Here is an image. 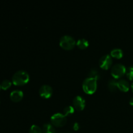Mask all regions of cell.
I'll return each mask as SVG.
<instances>
[{
  "label": "cell",
  "instance_id": "obj_4",
  "mask_svg": "<svg viewBox=\"0 0 133 133\" xmlns=\"http://www.w3.org/2000/svg\"><path fill=\"white\" fill-rule=\"evenodd\" d=\"M126 67L121 63H116L112 66L111 68V75L114 79L122 77L126 73Z\"/></svg>",
  "mask_w": 133,
  "mask_h": 133
},
{
  "label": "cell",
  "instance_id": "obj_10",
  "mask_svg": "<svg viewBox=\"0 0 133 133\" xmlns=\"http://www.w3.org/2000/svg\"><path fill=\"white\" fill-rule=\"evenodd\" d=\"M118 87L123 92H127L129 89V83L124 79H120L118 81Z\"/></svg>",
  "mask_w": 133,
  "mask_h": 133
},
{
  "label": "cell",
  "instance_id": "obj_22",
  "mask_svg": "<svg viewBox=\"0 0 133 133\" xmlns=\"http://www.w3.org/2000/svg\"><path fill=\"white\" fill-rule=\"evenodd\" d=\"M131 88H132V92H133V83H132V84H131Z\"/></svg>",
  "mask_w": 133,
  "mask_h": 133
},
{
  "label": "cell",
  "instance_id": "obj_15",
  "mask_svg": "<svg viewBox=\"0 0 133 133\" xmlns=\"http://www.w3.org/2000/svg\"><path fill=\"white\" fill-rule=\"evenodd\" d=\"M74 110H75V109H74V107L71 106V105H68V106H66L64 109L63 114L66 116L71 115V114H72L74 112Z\"/></svg>",
  "mask_w": 133,
  "mask_h": 133
},
{
  "label": "cell",
  "instance_id": "obj_9",
  "mask_svg": "<svg viewBox=\"0 0 133 133\" xmlns=\"http://www.w3.org/2000/svg\"><path fill=\"white\" fill-rule=\"evenodd\" d=\"M23 97V92L20 90H14L10 94V98L14 102H19Z\"/></svg>",
  "mask_w": 133,
  "mask_h": 133
},
{
  "label": "cell",
  "instance_id": "obj_16",
  "mask_svg": "<svg viewBox=\"0 0 133 133\" xmlns=\"http://www.w3.org/2000/svg\"><path fill=\"white\" fill-rule=\"evenodd\" d=\"M11 84L12 82L10 81V80H9V79H5V80H3L1 82L0 85H1V89L5 90L9 89V88L11 87Z\"/></svg>",
  "mask_w": 133,
  "mask_h": 133
},
{
  "label": "cell",
  "instance_id": "obj_13",
  "mask_svg": "<svg viewBox=\"0 0 133 133\" xmlns=\"http://www.w3.org/2000/svg\"><path fill=\"white\" fill-rule=\"evenodd\" d=\"M76 44L80 49H86L88 46L89 43H88V41L87 39L84 38H81L77 40Z\"/></svg>",
  "mask_w": 133,
  "mask_h": 133
},
{
  "label": "cell",
  "instance_id": "obj_23",
  "mask_svg": "<svg viewBox=\"0 0 133 133\" xmlns=\"http://www.w3.org/2000/svg\"><path fill=\"white\" fill-rule=\"evenodd\" d=\"M1 89V85H0V90Z\"/></svg>",
  "mask_w": 133,
  "mask_h": 133
},
{
  "label": "cell",
  "instance_id": "obj_17",
  "mask_svg": "<svg viewBox=\"0 0 133 133\" xmlns=\"http://www.w3.org/2000/svg\"><path fill=\"white\" fill-rule=\"evenodd\" d=\"M29 133H42V130L38 125L33 124L30 127Z\"/></svg>",
  "mask_w": 133,
  "mask_h": 133
},
{
  "label": "cell",
  "instance_id": "obj_24",
  "mask_svg": "<svg viewBox=\"0 0 133 133\" xmlns=\"http://www.w3.org/2000/svg\"><path fill=\"white\" fill-rule=\"evenodd\" d=\"M57 133H63V132H57Z\"/></svg>",
  "mask_w": 133,
  "mask_h": 133
},
{
  "label": "cell",
  "instance_id": "obj_18",
  "mask_svg": "<svg viewBox=\"0 0 133 133\" xmlns=\"http://www.w3.org/2000/svg\"><path fill=\"white\" fill-rule=\"evenodd\" d=\"M89 77L94 78V79H97V80L99 79L100 75L99 71H97L96 68L92 69L89 72Z\"/></svg>",
  "mask_w": 133,
  "mask_h": 133
},
{
  "label": "cell",
  "instance_id": "obj_19",
  "mask_svg": "<svg viewBox=\"0 0 133 133\" xmlns=\"http://www.w3.org/2000/svg\"><path fill=\"white\" fill-rule=\"evenodd\" d=\"M126 74L127 77L130 80L133 81V65L130 66L126 70Z\"/></svg>",
  "mask_w": 133,
  "mask_h": 133
},
{
  "label": "cell",
  "instance_id": "obj_3",
  "mask_svg": "<svg viewBox=\"0 0 133 133\" xmlns=\"http://www.w3.org/2000/svg\"><path fill=\"white\" fill-rule=\"evenodd\" d=\"M76 44L75 38L70 35H64L60 39V45L63 49H71Z\"/></svg>",
  "mask_w": 133,
  "mask_h": 133
},
{
  "label": "cell",
  "instance_id": "obj_1",
  "mask_svg": "<svg viewBox=\"0 0 133 133\" xmlns=\"http://www.w3.org/2000/svg\"><path fill=\"white\" fill-rule=\"evenodd\" d=\"M12 81L14 85H23L28 83L29 81V75L25 70H18L14 74L12 77Z\"/></svg>",
  "mask_w": 133,
  "mask_h": 133
},
{
  "label": "cell",
  "instance_id": "obj_8",
  "mask_svg": "<svg viewBox=\"0 0 133 133\" xmlns=\"http://www.w3.org/2000/svg\"><path fill=\"white\" fill-rule=\"evenodd\" d=\"M85 100L81 96H77L73 99V107L78 110H82L85 107Z\"/></svg>",
  "mask_w": 133,
  "mask_h": 133
},
{
  "label": "cell",
  "instance_id": "obj_7",
  "mask_svg": "<svg viewBox=\"0 0 133 133\" xmlns=\"http://www.w3.org/2000/svg\"><path fill=\"white\" fill-rule=\"evenodd\" d=\"M40 96L44 98H49L52 96L53 94V88L51 86L48 84H43L39 89Z\"/></svg>",
  "mask_w": 133,
  "mask_h": 133
},
{
  "label": "cell",
  "instance_id": "obj_6",
  "mask_svg": "<svg viewBox=\"0 0 133 133\" xmlns=\"http://www.w3.org/2000/svg\"><path fill=\"white\" fill-rule=\"evenodd\" d=\"M99 66L104 70H108L112 64V58L110 55L106 54L101 57L99 59Z\"/></svg>",
  "mask_w": 133,
  "mask_h": 133
},
{
  "label": "cell",
  "instance_id": "obj_12",
  "mask_svg": "<svg viewBox=\"0 0 133 133\" xmlns=\"http://www.w3.org/2000/svg\"><path fill=\"white\" fill-rule=\"evenodd\" d=\"M108 88L109 90L111 92H115L118 90V81L114 78L110 79L108 82Z\"/></svg>",
  "mask_w": 133,
  "mask_h": 133
},
{
  "label": "cell",
  "instance_id": "obj_11",
  "mask_svg": "<svg viewBox=\"0 0 133 133\" xmlns=\"http://www.w3.org/2000/svg\"><path fill=\"white\" fill-rule=\"evenodd\" d=\"M42 130V133H56L55 127L50 123H44Z\"/></svg>",
  "mask_w": 133,
  "mask_h": 133
},
{
  "label": "cell",
  "instance_id": "obj_21",
  "mask_svg": "<svg viewBox=\"0 0 133 133\" xmlns=\"http://www.w3.org/2000/svg\"><path fill=\"white\" fill-rule=\"evenodd\" d=\"M129 103H130V105H133V97H131V99H130V101H129Z\"/></svg>",
  "mask_w": 133,
  "mask_h": 133
},
{
  "label": "cell",
  "instance_id": "obj_20",
  "mask_svg": "<svg viewBox=\"0 0 133 133\" xmlns=\"http://www.w3.org/2000/svg\"><path fill=\"white\" fill-rule=\"evenodd\" d=\"M79 123H78L77 122H75V123L74 124V125H73V129H74V130H75V131H76V130L79 129Z\"/></svg>",
  "mask_w": 133,
  "mask_h": 133
},
{
  "label": "cell",
  "instance_id": "obj_14",
  "mask_svg": "<svg viewBox=\"0 0 133 133\" xmlns=\"http://www.w3.org/2000/svg\"><path fill=\"white\" fill-rule=\"evenodd\" d=\"M110 55L112 57L116 58H121L123 57V51L120 48H114L110 51Z\"/></svg>",
  "mask_w": 133,
  "mask_h": 133
},
{
  "label": "cell",
  "instance_id": "obj_2",
  "mask_svg": "<svg viewBox=\"0 0 133 133\" xmlns=\"http://www.w3.org/2000/svg\"><path fill=\"white\" fill-rule=\"evenodd\" d=\"M97 79L92 77H87L83 82V89L85 93L92 94L97 89Z\"/></svg>",
  "mask_w": 133,
  "mask_h": 133
},
{
  "label": "cell",
  "instance_id": "obj_5",
  "mask_svg": "<svg viewBox=\"0 0 133 133\" xmlns=\"http://www.w3.org/2000/svg\"><path fill=\"white\" fill-rule=\"evenodd\" d=\"M51 124L55 127H62L66 124L67 122L66 116L60 112L55 113L51 116Z\"/></svg>",
  "mask_w": 133,
  "mask_h": 133
}]
</instances>
